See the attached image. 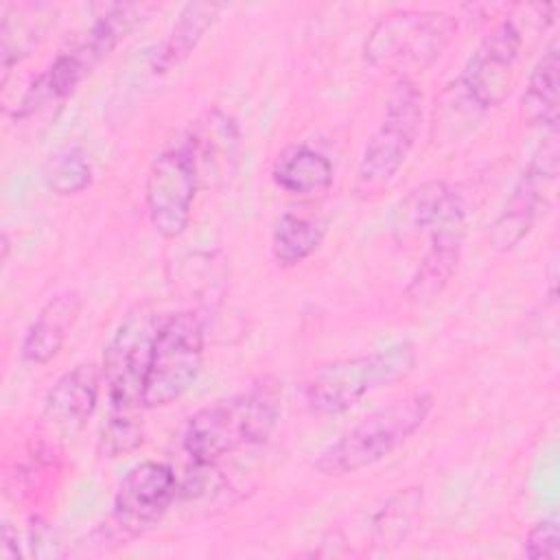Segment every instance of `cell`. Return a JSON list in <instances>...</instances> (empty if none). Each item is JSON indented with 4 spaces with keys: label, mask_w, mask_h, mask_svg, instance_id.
Returning a JSON list of instances; mask_svg holds the SVG:
<instances>
[{
    "label": "cell",
    "mask_w": 560,
    "mask_h": 560,
    "mask_svg": "<svg viewBox=\"0 0 560 560\" xmlns=\"http://www.w3.org/2000/svg\"><path fill=\"white\" fill-rule=\"evenodd\" d=\"M280 418V387L271 378L195 411L182 446L195 464L212 466L225 455L262 444Z\"/></svg>",
    "instance_id": "6da1fadb"
},
{
    "label": "cell",
    "mask_w": 560,
    "mask_h": 560,
    "mask_svg": "<svg viewBox=\"0 0 560 560\" xmlns=\"http://www.w3.org/2000/svg\"><path fill=\"white\" fill-rule=\"evenodd\" d=\"M523 46L521 28L514 20H501L468 57L457 79L435 101V116L440 114L442 131L457 116L462 122H472L477 116L497 107L510 92L514 66Z\"/></svg>",
    "instance_id": "7a4b0ae2"
},
{
    "label": "cell",
    "mask_w": 560,
    "mask_h": 560,
    "mask_svg": "<svg viewBox=\"0 0 560 560\" xmlns=\"http://www.w3.org/2000/svg\"><path fill=\"white\" fill-rule=\"evenodd\" d=\"M431 409L433 396L413 392L370 411L317 455L315 468L322 475L339 477L385 459L424 424Z\"/></svg>",
    "instance_id": "3957f363"
},
{
    "label": "cell",
    "mask_w": 560,
    "mask_h": 560,
    "mask_svg": "<svg viewBox=\"0 0 560 560\" xmlns=\"http://www.w3.org/2000/svg\"><path fill=\"white\" fill-rule=\"evenodd\" d=\"M416 361L413 343L398 341L376 352L326 363L306 381V405L319 416L346 413L370 392L407 378Z\"/></svg>",
    "instance_id": "277c9868"
},
{
    "label": "cell",
    "mask_w": 560,
    "mask_h": 560,
    "mask_svg": "<svg viewBox=\"0 0 560 560\" xmlns=\"http://www.w3.org/2000/svg\"><path fill=\"white\" fill-rule=\"evenodd\" d=\"M457 31L453 15L433 9H398L383 15L363 44V59L407 77L431 66Z\"/></svg>",
    "instance_id": "5b68a950"
},
{
    "label": "cell",
    "mask_w": 560,
    "mask_h": 560,
    "mask_svg": "<svg viewBox=\"0 0 560 560\" xmlns=\"http://www.w3.org/2000/svg\"><path fill=\"white\" fill-rule=\"evenodd\" d=\"M424 96L411 77H398L392 85L385 114L370 136L357 168V192L372 195L387 186L407 162L420 136Z\"/></svg>",
    "instance_id": "8992f818"
},
{
    "label": "cell",
    "mask_w": 560,
    "mask_h": 560,
    "mask_svg": "<svg viewBox=\"0 0 560 560\" xmlns=\"http://www.w3.org/2000/svg\"><path fill=\"white\" fill-rule=\"evenodd\" d=\"M203 365V324L190 311L160 319L144 385V409H158L182 398L199 378Z\"/></svg>",
    "instance_id": "52a82bcc"
},
{
    "label": "cell",
    "mask_w": 560,
    "mask_h": 560,
    "mask_svg": "<svg viewBox=\"0 0 560 560\" xmlns=\"http://www.w3.org/2000/svg\"><path fill=\"white\" fill-rule=\"evenodd\" d=\"M160 317L138 306L120 322L103 354V378L112 416H131L144 407V385Z\"/></svg>",
    "instance_id": "ba28073f"
},
{
    "label": "cell",
    "mask_w": 560,
    "mask_h": 560,
    "mask_svg": "<svg viewBox=\"0 0 560 560\" xmlns=\"http://www.w3.org/2000/svg\"><path fill=\"white\" fill-rule=\"evenodd\" d=\"M199 186L195 160L184 142L153 158L144 179V203L151 228L162 238H177L186 232Z\"/></svg>",
    "instance_id": "9c48e42d"
},
{
    "label": "cell",
    "mask_w": 560,
    "mask_h": 560,
    "mask_svg": "<svg viewBox=\"0 0 560 560\" xmlns=\"http://www.w3.org/2000/svg\"><path fill=\"white\" fill-rule=\"evenodd\" d=\"M177 477L164 462L136 464L120 481L105 536L116 542L131 540L155 525L171 508L177 494Z\"/></svg>",
    "instance_id": "30bf717a"
},
{
    "label": "cell",
    "mask_w": 560,
    "mask_h": 560,
    "mask_svg": "<svg viewBox=\"0 0 560 560\" xmlns=\"http://www.w3.org/2000/svg\"><path fill=\"white\" fill-rule=\"evenodd\" d=\"M558 175V127L547 129L545 140L534 151L523 175L518 177L505 206L490 223L488 243L497 252L516 247L534 228L549 184Z\"/></svg>",
    "instance_id": "8fae6325"
},
{
    "label": "cell",
    "mask_w": 560,
    "mask_h": 560,
    "mask_svg": "<svg viewBox=\"0 0 560 560\" xmlns=\"http://www.w3.org/2000/svg\"><path fill=\"white\" fill-rule=\"evenodd\" d=\"M466 238V208L462 199L453 192L446 208L429 230V247L420 258L409 284L407 300L416 304H429L446 289L451 282L462 247Z\"/></svg>",
    "instance_id": "7c38bea8"
},
{
    "label": "cell",
    "mask_w": 560,
    "mask_h": 560,
    "mask_svg": "<svg viewBox=\"0 0 560 560\" xmlns=\"http://www.w3.org/2000/svg\"><path fill=\"white\" fill-rule=\"evenodd\" d=\"M184 144L195 160L201 186L225 182L232 175L238 153V129L228 114L219 109L206 112L192 125Z\"/></svg>",
    "instance_id": "4fadbf2b"
},
{
    "label": "cell",
    "mask_w": 560,
    "mask_h": 560,
    "mask_svg": "<svg viewBox=\"0 0 560 560\" xmlns=\"http://www.w3.org/2000/svg\"><path fill=\"white\" fill-rule=\"evenodd\" d=\"M101 372L94 363H79L61 374L44 400V418L63 433L81 431L98 402Z\"/></svg>",
    "instance_id": "5bb4252c"
},
{
    "label": "cell",
    "mask_w": 560,
    "mask_h": 560,
    "mask_svg": "<svg viewBox=\"0 0 560 560\" xmlns=\"http://www.w3.org/2000/svg\"><path fill=\"white\" fill-rule=\"evenodd\" d=\"M81 313V298L77 291H63L50 298L39 313L35 315L33 324L28 326L20 354L28 363H48L59 354L63 348L70 328L74 326Z\"/></svg>",
    "instance_id": "9a60e30c"
},
{
    "label": "cell",
    "mask_w": 560,
    "mask_h": 560,
    "mask_svg": "<svg viewBox=\"0 0 560 560\" xmlns=\"http://www.w3.org/2000/svg\"><path fill=\"white\" fill-rule=\"evenodd\" d=\"M278 188L295 197H322L335 182L332 162L308 144L287 147L271 166Z\"/></svg>",
    "instance_id": "2e32d148"
},
{
    "label": "cell",
    "mask_w": 560,
    "mask_h": 560,
    "mask_svg": "<svg viewBox=\"0 0 560 560\" xmlns=\"http://www.w3.org/2000/svg\"><path fill=\"white\" fill-rule=\"evenodd\" d=\"M55 24V7L44 2H26V4H7L2 11L0 26V57L4 79L13 63L24 59L44 33Z\"/></svg>",
    "instance_id": "e0dca14e"
},
{
    "label": "cell",
    "mask_w": 560,
    "mask_h": 560,
    "mask_svg": "<svg viewBox=\"0 0 560 560\" xmlns=\"http://www.w3.org/2000/svg\"><path fill=\"white\" fill-rule=\"evenodd\" d=\"M225 9L221 2H188L182 7L177 22L173 24L166 39L160 44L151 59L153 72H168L179 66L212 28L219 13Z\"/></svg>",
    "instance_id": "ac0fdd59"
},
{
    "label": "cell",
    "mask_w": 560,
    "mask_h": 560,
    "mask_svg": "<svg viewBox=\"0 0 560 560\" xmlns=\"http://www.w3.org/2000/svg\"><path fill=\"white\" fill-rule=\"evenodd\" d=\"M453 190L438 179L424 182L409 190L392 210V234L398 243L416 241L422 234H429L431 225L438 221L446 208Z\"/></svg>",
    "instance_id": "d6986e66"
},
{
    "label": "cell",
    "mask_w": 560,
    "mask_h": 560,
    "mask_svg": "<svg viewBox=\"0 0 560 560\" xmlns=\"http://www.w3.org/2000/svg\"><path fill=\"white\" fill-rule=\"evenodd\" d=\"M558 94H560V55L558 42H551L534 63L527 88L521 98V114L529 125L545 129L558 127Z\"/></svg>",
    "instance_id": "ffe728a7"
},
{
    "label": "cell",
    "mask_w": 560,
    "mask_h": 560,
    "mask_svg": "<svg viewBox=\"0 0 560 560\" xmlns=\"http://www.w3.org/2000/svg\"><path fill=\"white\" fill-rule=\"evenodd\" d=\"M324 241V228L306 217L284 212L273 223L271 254L280 265L293 267L311 258Z\"/></svg>",
    "instance_id": "44dd1931"
},
{
    "label": "cell",
    "mask_w": 560,
    "mask_h": 560,
    "mask_svg": "<svg viewBox=\"0 0 560 560\" xmlns=\"http://www.w3.org/2000/svg\"><path fill=\"white\" fill-rule=\"evenodd\" d=\"M42 179L52 195L70 197L92 184V164L74 147L50 153L42 166Z\"/></svg>",
    "instance_id": "7402d4cb"
},
{
    "label": "cell",
    "mask_w": 560,
    "mask_h": 560,
    "mask_svg": "<svg viewBox=\"0 0 560 560\" xmlns=\"http://www.w3.org/2000/svg\"><path fill=\"white\" fill-rule=\"evenodd\" d=\"M142 444V424L138 413L131 416H112L107 413V422L101 431V453L105 457H118L136 451Z\"/></svg>",
    "instance_id": "603a6c76"
},
{
    "label": "cell",
    "mask_w": 560,
    "mask_h": 560,
    "mask_svg": "<svg viewBox=\"0 0 560 560\" xmlns=\"http://www.w3.org/2000/svg\"><path fill=\"white\" fill-rule=\"evenodd\" d=\"M525 558L558 560L560 558V527L556 518L538 521L525 536L523 542Z\"/></svg>",
    "instance_id": "cb8c5ba5"
},
{
    "label": "cell",
    "mask_w": 560,
    "mask_h": 560,
    "mask_svg": "<svg viewBox=\"0 0 560 560\" xmlns=\"http://www.w3.org/2000/svg\"><path fill=\"white\" fill-rule=\"evenodd\" d=\"M52 534L46 525H35L31 529V549H33V556H52Z\"/></svg>",
    "instance_id": "d4e9b609"
},
{
    "label": "cell",
    "mask_w": 560,
    "mask_h": 560,
    "mask_svg": "<svg viewBox=\"0 0 560 560\" xmlns=\"http://www.w3.org/2000/svg\"><path fill=\"white\" fill-rule=\"evenodd\" d=\"M18 532L11 527V523H2V558L11 560V558H20V545H18Z\"/></svg>",
    "instance_id": "484cf974"
}]
</instances>
